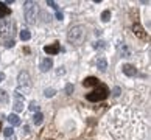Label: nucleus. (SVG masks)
Instances as JSON below:
<instances>
[{
	"label": "nucleus",
	"mask_w": 151,
	"mask_h": 140,
	"mask_svg": "<svg viewBox=\"0 0 151 140\" xmlns=\"http://www.w3.org/2000/svg\"><path fill=\"white\" fill-rule=\"evenodd\" d=\"M83 86H84V87L98 86V80H97L95 76H89V78H84V81H83Z\"/></svg>",
	"instance_id": "nucleus-11"
},
{
	"label": "nucleus",
	"mask_w": 151,
	"mask_h": 140,
	"mask_svg": "<svg viewBox=\"0 0 151 140\" xmlns=\"http://www.w3.org/2000/svg\"><path fill=\"white\" fill-rule=\"evenodd\" d=\"M112 95H114V97H119V95H120V87H115L112 90Z\"/></svg>",
	"instance_id": "nucleus-24"
},
{
	"label": "nucleus",
	"mask_w": 151,
	"mask_h": 140,
	"mask_svg": "<svg viewBox=\"0 0 151 140\" xmlns=\"http://www.w3.org/2000/svg\"><path fill=\"white\" fill-rule=\"evenodd\" d=\"M0 131H2V123H0Z\"/></svg>",
	"instance_id": "nucleus-31"
},
{
	"label": "nucleus",
	"mask_w": 151,
	"mask_h": 140,
	"mask_svg": "<svg viewBox=\"0 0 151 140\" xmlns=\"http://www.w3.org/2000/svg\"><path fill=\"white\" fill-rule=\"evenodd\" d=\"M59 50H61V47H59L58 42L52 44V45H45V47H44V52H45L47 55H58Z\"/></svg>",
	"instance_id": "nucleus-7"
},
{
	"label": "nucleus",
	"mask_w": 151,
	"mask_h": 140,
	"mask_svg": "<svg viewBox=\"0 0 151 140\" xmlns=\"http://www.w3.org/2000/svg\"><path fill=\"white\" fill-rule=\"evenodd\" d=\"M30 109H31V111H37V109H39V104H37L36 101H31V103H30Z\"/></svg>",
	"instance_id": "nucleus-23"
},
{
	"label": "nucleus",
	"mask_w": 151,
	"mask_h": 140,
	"mask_svg": "<svg viewBox=\"0 0 151 140\" xmlns=\"http://www.w3.org/2000/svg\"><path fill=\"white\" fill-rule=\"evenodd\" d=\"M123 73H125L126 76H134L137 73V70H136V67H134L132 64H123Z\"/></svg>",
	"instance_id": "nucleus-9"
},
{
	"label": "nucleus",
	"mask_w": 151,
	"mask_h": 140,
	"mask_svg": "<svg viewBox=\"0 0 151 140\" xmlns=\"http://www.w3.org/2000/svg\"><path fill=\"white\" fill-rule=\"evenodd\" d=\"M8 121H9L13 126H19V125H20V118H19L16 114H11V115L8 117Z\"/></svg>",
	"instance_id": "nucleus-14"
},
{
	"label": "nucleus",
	"mask_w": 151,
	"mask_h": 140,
	"mask_svg": "<svg viewBox=\"0 0 151 140\" xmlns=\"http://www.w3.org/2000/svg\"><path fill=\"white\" fill-rule=\"evenodd\" d=\"M3 131V134H5V136H6V137H13L14 136V129H13V128H5V129H2Z\"/></svg>",
	"instance_id": "nucleus-20"
},
{
	"label": "nucleus",
	"mask_w": 151,
	"mask_h": 140,
	"mask_svg": "<svg viewBox=\"0 0 151 140\" xmlns=\"http://www.w3.org/2000/svg\"><path fill=\"white\" fill-rule=\"evenodd\" d=\"M31 78H30V73L28 72H20L19 73V78H17V83H19V87H25L28 89L31 86Z\"/></svg>",
	"instance_id": "nucleus-5"
},
{
	"label": "nucleus",
	"mask_w": 151,
	"mask_h": 140,
	"mask_svg": "<svg viewBox=\"0 0 151 140\" xmlns=\"http://www.w3.org/2000/svg\"><path fill=\"white\" fill-rule=\"evenodd\" d=\"M14 111L16 112H20L22 109H24V98L20 97V93L19 92H16V101H14Z\"/></svg>",
	"instance_id": "nucleus-8"
},
{
	"label": "nucleus",
	"mask_w": 151,
	"mask_h": 140,
	"mask_svg": "<svg viewBox=\"0 0 151 140\" xmlns=\"http://www.w3.org/2000/svg\"><path fill=\"white\" fill-rule=\"evenodd\" d=\"M44 95H45V97H53L55 89H45V90H44Z\"/></svg>",
	"instance_id": "nucleus-21"
},
{
	"label": "nucleus",
	"mask_w": 151,
	"mask_h": 140,
	"mask_svg": "<svg viewBox=\"0 0 151 140\" xmlns=\"http://www.w3.org/2000/svg\"><path fill=\"white\" fill-rule=\"evenodd\" d=\"M6 140H16V139H14V136H13V137H6Z\"/></svg>",
	"instance_id": "nucleus-30"
},
{
	"label": "nucleus",
	"mask_w": 151,
	"mask_h": 140,
	"mask_svg": "<svg viewBox=\"0 0 151 140\" xmlns=\"http://www.w3.org/2000/svg\"><path fill=\"white\" fill-rule=\"evenodd\" d=\"M8 101V93L0 89V103H6Z\"/></svg>",
	"instance_id": "nucleus-19"
},
{
	"label": "nucleus",
	"mask_w": 151,
	"mask_h": 140,
	"mask_svg": "<svg viewBox=\"0 0 151 140\" xmlns=\"http://www.w3.org/2000/svg\"><path fill=\"white\" fill-rule=\"evenodd\" d=\"M42 121H44V115L41 112H36L35 117H33V123H35V125H41Z\"/></svg>",
	"instance_id": "nucleus-16"
},
{
	"label": "nucleus",
	"mask_w": 151,
	"mask_h": 140,
	"mask_svg": "<svg viewBox=\"0 0 151 140\" xmlns=\"http://www.w3.org/2000/svg\"><path fill=\"white\" fill-rule=\"evenodd\" d=\"M56 19H58V20H63V19H64V16H63V13H61V11H56Z\"/></svg>",
	"instance_id": "nucleus-25"
},
{
	"label": "nucleus",
	"mask_w": 151,
	"mask_h": 140,
	"mask_svg": "<svg viewBox=\"0 0 151 140\" xmlns=\"http://www.w3.org/2000/svg\"><path fill=\"white\" fill-rule=\"evenodd\" d=\"M108 95H109L108 86H104V84H98V86L95 87L91 93L86 95V98L89 100V101L95 103V101H103V100H106V98H108Z\"/></svg>",
	"instance_id": "nucleus-1"
},
{
	"label": "nucleus",
	"mask_w": 151,
	"mask_h": 140,
	"mask_svg": "<svg viewBox=\"0 0 151 140\" xmlns=\"http://www.w3.org/2000/svg\"><path fill=\"white\" fill-rule=\"evenodd\" d=\"M30 37H31V34H30L28 30H22L20 31V39H22V41H28Z\"/></svg>",
	"instance_id": "nucleus-17"
},
{
	"label": "nucleus",
	"mask_w": 151,
	"mask_h": 140,
	"mask_svg": "<svg viewBox=\"0 0 151 140\" xmlns=\"http://www.w3.org/2000/svg\"><path fill=\"white\" fill-rule=\"evenodd\" d=\"M72 89H73V87H72V84H69V86L65 87V90H67V93H72Z\"/></svg>",
	"instance_id": "nucleus-28"
},
{
	"label": "nucleus",
	"mask_w": 151,
	"mask_h": 140,
	"mask_svg": "<svg viewBox=\"0 0 151 140\" xmlns=\"http://www.w3.org/2000/svg\"><path fill=\"white\" fill-rule=\"evenodd\" d=\"M119 50H120V53L123 55V58H129V56H131L129 48H128L125 44H123V45H119Z\"/></svg>",
	"instance_id": "nucleus-15"
},
{
	"label": "nucleus",
	"mask_w": 151,
	"mask_h": 140,
	"mask_svg": "<svg viewBox=\"0 0 151 140\" xmlns=\"http://www.w3.org/2000/svg\"><path fill=\"white\" fill-rule=\"evenodd\" d=\"M132 31H134V34H136L137 37L143 39V41L148 37V36H147V33H145V30L140 27V24H134V25H132Z\"/></svg>",
	"instance_id": "nucleus-6"
},
{
	"label": "nucleus",
	"mask_w": 151,
	"mask_h": 140,
	"mask_svg": "<svg viewBox=\"0 0 151 140\" xmlns=\"http://www.w3.org/2000/svg\"><path fill=\"white\" fill-rule=\"evenodd\" d=\"M109 19H111V11H109V9L103 11V13H101V20H103V22H108Z\"/></svg>",
	"instance_id": "nucleus-18"
},
{
	"label": "nucleus",
	"mask_w": 151,
	"mask_h": 140,
	"mask_svg": "<svg viewBox=\"0 0 151 140\" xmlns=\"http://www.w3.org/2000/svg\"><path fill=\"white\" fill-rule=\"evenodd\" d=\"M47 5H48V6H52L53 9H56V11H59V9H58V5L55 3L53 0H48V2H47Z\"/></svg>",
	"instance_id": "nucleus-22"
},
{
	"label": "nucleus",
	"mask_w": 151,
	"mask_h": 140,
	"mask_svg": "<svg viewBox=\"0 0 151 140\" xmlns=\"http://www.w3.org/2000/svg\"><path fill=\"white\" fill-rule=\"evenodd\" d=\"M84 36H86L84 27H83V25H76V27H73V28H72V30L69 31V34H67V39H69V42H70V44L80 45V44L84 41Z\"/></svg>",
	"instance_id": "nucleus-2"
},
{
	"label": "nucleus",
	"mask_w": 151,
	"mask_h": 140,
	"mask_svg": "<svg viewBox=\"0 0 151 140\" xmlns=\"http://www.w3.org/2000/svg\"><path fill=\"white\" fill-rule=\"evenodd\" d=\"M9 14H11V9L6 6V3H0V19L6 17Z\"/></svg>",
	"instance_id": "nucleus-13"
},
{
	"label": "nucleus",
	"mask_w": 151,
	"mask_h": 140,
	"mask_svg": "<svg viewBox=\"0 0 151 140\" xmlns=\"http://www.w3.org/2000/svg\"><path fill=\"white\" fill-rule=\"evenodd\" d=\"M53 67V61H52V58H45L41 62V65H39V69H41V72H48L50 69Z\"/></svg>",
	"instance_id": "nucleus-10"
},
{
	"label": "nucleus",
	"mask_w": 151,
	"mask_h": 140,
	"mask_svg": "<svg viewBox=\"0 0 151 140\" xmlns=\"http://www.w3.org/2000/svg\"><path fill=\"white\" fill-rule=\"evenodd\" d=\"M5 45H6V47H14V41H13V39H11V41H6V42H5Z\"/></svg>",
	"instance_id": "nucleus-26"
},
{
	"label": "nucleus",
	"mask_w": 151,
	"mask_h": 140,
	"mask_svg": "<svg viewBox=\"0 0 151 140\" xmlns=\"http://www.w3.org/2000/svg\"><path fill=\"white\" fill-rule=\"evenodd\" d=\"M95 47H97V48H98V47H100V48H103V47H104V42H103V41H100V42L95 44Z\"/></svg>",
	"instance_id": "nucleus-27"
},
{
	"label": "nucleus",
	"mask_w": 151,
	"mask_h": 140,
	"mask_svg": "<svg viewBox=\"0 0 151 140\" xmlns=\"http://www.w3.org/2000/svg\"><path fill=\"white\" fill-rule=\"evenodd\" d=\"M97 67L100 72H106V69H108V61H106L104 56H101V58H98L97 61Z\"/></svg>",
	"instance_id": "nucleus-12"
},
{
	"label": "nucleus",
	"mask_w": 151,
	"mask_h": 140,
	"mask_svg": "<svg viewBox=\"0 0 151 140\" xmlns=\"http://www.w3.org/2000/svg\"><path fill=\"white\" fill-rule=\"evenodd\" d=\"M5 80V73H2V72H0V83H2Z\"/></svg>",
	"instance_id": "nucleus-29"
},
{
	"label": "nucleus",
	"mask_w": 151,
	"mask_h": 140,
	"mask_svg": "<svg viewBox=\"0 0 151 140\" xmlns=\"http://www.w3.org/2000/svg\"><path fill=\"white\" fill-rule=\"evenodd\" d=\"M14 28H16V24H14L13 20H3V19H0V36H3V37L13 36Z\"/></svg>",
	"instance_id": "nucleus-4"
},
{
	"label": "nucleus",
	"mask_w": 151,
	"mask_h": 140,
	"mask_svg": "<svg viewBox=\"0 0 151 140\" xmlns=\"http://www.w3.org/2000/svg\"><path fill=\"white\" fill-rule=\"evenodd\" d=\"M24 14H25L27 22H28V24H33L35 19H36V14H37V3L36 2H25Z\"/></svg>",
	"instance_id": "nucleus-3"
}]
</instances>
